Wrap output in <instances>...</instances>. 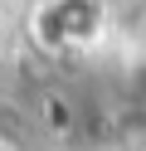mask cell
Listing matches in <instances>:
<instances>
[{"label":"cell","instance_id":"6da1fadb","mask_svg":"<svg viewBox=\"0 0 146 151\" xmlns=\"http://www.w3.org/2000/svg\"><path fill=\"white\" fill-rule=\"evenodd\" d=\"M34 34L54 54L83 49V44H93L102 34V5L97 0H49L34 20Z\"/></svg>","mask_w":146,"mask_h":151},{"label":"cell","instance_id":"7a4b0ae2","mask_svg":"<svg viewBox=\"0 0 146 151\" xmlns=\"http://www.w3.org/2000/svg\"><path fill=\"white\" fill-rule=\"evenodd\" d=\"M0 151H15V141H5V137H0Z\"/></svg>","mask_w":146,"mask_h":151}]
</instances>
